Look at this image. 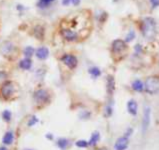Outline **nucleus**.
I'll list each match as a JSON object with an SVG mask.
<instances>
[{
  "instance_id": "obj_20",
  "label": "nucleus",
  "mask_w": 159,
  "mask_h": 150,
  "mask_svg": "<svg viewBox=\"0 0 159 150\" xmlns=\"http://www.w3.org/2000/svg\"><path fill=\"white\" fill-rule=\"evenodd\" d=\"M1 116H2V119H3L5 122L9 123L11 119H12V112H11L10 110H8V109H6V110H4L3 112H2Z\"/></svg>"
},
{
  "instance_id": "obj_27",
  "label": "nucleus",
  "mask_w": 159,
  "mask_h": 150,
  "mask_svg": "<svg viewBox=\"0 0 159 150\" xmlns=\"http://www.w3.org/2000/svg\"><path fill=\"white\" fill-rule=\"evenodd\" d=\"M111 114H112V106L111 105H108L106 108H105V116L109 117Z\"/></svg>"
},
{
  "instance_id": "obj_11",
  "label": "nucleus",
  "mask_w": 159,
  "mask_h": 150,
  "mask_svg": "<svg viewBox=\"0 0 159 150\" xmlns=\"http://www.w3.org/2000/svg\"><path fill=\"white\" fill-rule=\"evenodd\" d=\"M35 55H36V57H37L38 59L45 60V59H47L48 56H49V50H48L47 47L42 46V47H39V48L36 49Z\"/></svg>"
},
{
  "instance_id": "obj_22",
  "label": "nucleus",
  "mask_w": 159,
  "mask_h": 150,
  "mask_svg": "<svg viewBox=\"0 0 159 150\" xmlns=\"http://www.w3.org/2000/svg\"><path fill=\"white\" fill-rule=\"evenodd\" d=\"M34 51L35 50H34L33 47H31V46H27V47L23 50V54L26 58H30V57L34 54Z\"/></svg>"
},
{
  "instance_id": "obj_9",
  "label": "nucleus",
  "mask_w": 159,
  "mask_h": 150,
  "mask_svg": "<svg viewBox=\"0 0 159 150\" xmlns=\"http://www.w3.org/2000/svg\"><path fill=\"white\" fill-rule=\"evenodd\" d=\"M150 118H151V109L150 107H146L143 112V121H142V131L145 133L150 124Z\"/></svg>"
},
{
  "instance_id": "obj_30",
  "label": "nucleus",
  "mask_w": 159,
  "mask_h": 150,
  "mask_svg": "<svg viewBox=\"0 0 159 150\" xmlns=\"http://www.w3.org/2000/svg\"><path fill=\"white\" fill-rule=\"evenodd\" d=\"M71 2L74 5H77V4H79V2H80V0H71Z\"/></svg>"
},
{
  "instance_id": "obj_21",
  "label": "nucleus",
  "mask_w": 159,
  "mask_h": 150,
  "mask_svg": "<svg viewBox=\"0 0 159 150\" xmlns=\"http://www.w3.org/2000/svg\"><path fill=\"white\" fill-rule=\"evenodd\" d=\"M89 73L93 78H98L101 75V71L98 67H91L89 68Z\"/></svg>"
},
{
  "instance_id": "obj_33",
  "label": "nucleus",
  "mask_w": 159,
  "mask_h": 150,
  "mask_svg": "<svg viewBox=\"0 0 159 150\" xmlns=\"http://www.w3.org/2000/svg\"><path fill=\"white\" fill-rule=\"evenodd\" d=\"M0 150H8L6 146H0Z\"/></svg>"
},
{
  "instance_id": "obj_8",
  "label": "nucleus",
  "mask_w": 159,
  "mask_h": 150,
  "mask_svg": "<svg viewBox=\"0 0 159 150\" xmlns=\"http://www.w3.org/2000/svg\"><path fill=\"white\" fill-rule=\"evenodd\" d=\"M127 50V44L125 41L121 39H116L112 42L111 51L114 56H120L123 55Z\"/></svg>"
},
{
  "instance_id": "obj_26",
  "label": "nucleus",
  "mask_w": 159,
  "mask_h": 150,
  "mask_svg": "<svg viewBox=\"0 0 159 150\" xmlns=\"http://www.w3.org/2000/svg\"><path fill=\"white\" fill-rule=\"evenodd\" d=\"M135 38V32L133 30H131L130 32L127 34V36H126V41L125 42H130V41H132L133 39Z\"/></svg>"
},
{
  "instance_id": "obj_4",
  "label": "nucleus",
  "mask_w": 159,
  "mask_h": 150,
  "mask_svg": "<svg viewBox=\"0 0 159 150\" xmlns=\"http://www.w3.org/2000/svg\"><path fill=\"white\" fill-rule=\"evenodd\" d=\"M0 54L7 60H15L19 55V48L13 41L6 40L0 45Z\"/></svg>"
},
{
  "instance_id": "obj_18",
  "label": "nucleus",
  "mask_w": 159,
  "mask_h": 150,
  "mask_svg": "<svg viewBox=\"0 0 159 150\" xmlns=\"http://www.w3.org/2000/svg\"><path fill=\"white\" fill-rule=\"evenodd\" d=\"M100 139V134H99L98 131H94L91 135V137H90L89 141H88V145L90 146H94L97 144V142Z\"/></svg>"
},
{
  "instance_id": "obj_19",
  "label": "nucleus",
  "mask_w": 159,
  "mask_h": 150,
  "mask_svg": "<svg viewBox=\"0 0 159 150\" xmlns=\"http://www.w3.org/2000/svg\"><path fill=\"white\" fill-rule=\"evenodd\" d=\"M132 89H133V90H135V91H138V92L142 91L144 89L143 82L141 81V80H139V79L134 80V81L132 82Z\"/></svg>"
},
{
  "instance_id": "obj_25",
  "label": "nucleus",
  "mask_w": 159,
  "mask_h": 150,
  "mask_svg": "<svg viewBox=\"0 0 159 150\" xmlns=\"http://www.w3.org/2000/svg\"><path fill=\"white\" fill-rule=\"evenodd\" d=\"M52 1H54V0H40L38 3V6L40 8H43V7H46L48 4L51 3Z\"/></svg>"
},
{
  "instance_id": "obj_5",
  "label": "nucleus",
  "mask_w": 159,
  "mask_h": 150,
  "mask_svg": "<svg viewBox=\"0 0 159 150\" xmlns=\"http://www.w3.org/2000/svg\"><path fill=\"white\" fill-rule=\"evenodd\" d=\"M141 31L147 39H153L156 34L155 20L151 17H145L141 23Z\"/></svg>"
},
{
  "instance_id": "obj_6",
  "label": "nucleus",
  "mask_w": 159,
  "mask_h": 150,
  "mask_svg": "<svg viewBox=\"0 0 159 150\" xmlns=\"http://www.w3.org/2000/svg\"><path fill=\"white\" fill-rule=\"evenodd\" d=\"M60 62L64 66H66L67 69L69 70H74L78 65V59L74 54L71 53H65L60 57Z\"/></svg>"
},
{
  "instance_id": "obj_34",
  "label": "nucleus",
  "mask_w": 159,
  "mask_h": 150,
  "mask_svg": "<svg viewBox=\"0 0 159 150\" xmlns=\"http://www.w3.org/2000/svg\"><path fill=\"white\" fill-rule=\"evenodd\" d=\"M26 150H33V149H26Z\"/></svg>"
},
{
  "instance_id": "obj_32",
  "label": "nucleus",
  "mask_w": 159,
  "mask_h": 150,
  "mask_svg": "<svg viewBox=\"0 0 159 150\" xmlns=\"http://www.w3.org/2000/svg\"><path fill=\"white\" fill-rule=\"evenodd\" d=\"M70 1H71V0H63V2H62V3H63L64 5H67Z\"/></svg>"
},
{
  "instance_id": "obj_24",
  "label": "nucleus",
  "mask_w": 159,
  "mask_h": 150,
  "mask_svg": "<svg viewBox=\"0 0 159 150\" xmlns=\"http://www.w3.org/2000/svg\"><path fill=\"white\" fill-rule=\"evenodd\" d=\"M37 122H38V118L33 115V116H31V117L29 118V120H28L27 125L29 126V127H32V126L35 125V124L37 123Z\"/></svg>"
},
{
  "instance_id": "obj_16",
  "label": "nucleus",
  "mask_w": 159,
  "mask_h": 150,
  "mask_svg": "<svg viewBox=\"0 0 159 150\" xmlns=\"http://www.w3.org/2000/svg\"><path fill=\"white\" fill-rule=\"evenodd\" d=\"M32 66V61H31L30 58H26L25 57L24 59H22L20 62H19V67L23 70H29Z\"/></svg>"
},
{
  "instance_id": "obj_29",
  "label": "nucleus",
  "mask_w": 159,
  "mask_h": 150,
  "mask_svg": "<svg viewBox=\"0 0 159 150\" xmlns=\"http://www.w3.org/2000/svg\"><path fill=\"white\" fill-rule=\"evenodd\" d=\"M140 51H141V45H136L135 46V52L136 53H139V52H140Z\"/></svg>"
},
{
  "instance_id": "obj_31",
  "label": "nucleus",
  "mask_w": 159,
  "mask_h": 150,
  "mask_svg": "<svg viewBox=\"0 0 159 150\" xmlns=\"http://www.w3.org/2000/svg\"><path fill=\"white\" fill-rule=\"evenodd\" d=\"M46 138H47V139H49V140H52L53 139V136H52V135H50V133H48L46 135Z\"/></svg>"
},
{
  "instance_id": "obj_3",
  "label": "nucleus",
  "mask_w": 159,
  "mask_h": 150,
  "mask_svg": "<svg viewBox=\"0 0 159 150\" xmlns=\"http://www.w3.org/2000/svg\"><path fill=\"white\" fill-rule=\"evenodd\" d=\"M52 94L47 88H38L33 92V102L37 109H42L50 104Z\"/></svg>"
},
{
  "instance_id": "obj_23",
  "label": "nucleus",
  "mask_w": 159,
  "mask_h": 150,
  "mask_svg": "<svg viewBox=\"0 0 159 150\" xmlns=\"http://www.w3.org/2000/svg\"><path fill=\"white\" fill-rule=\"evenodd\" d=\"M75 145L78 147V148H86L88 145V141L86 140H83V139H80V140H77L75 142Z\"/></svg>"
},
{
  "instance_id": "obj_28",
  "label": "nucleus",
  "mask_w": 159,
  "mask_h": 150,
  "mask_svg": "<svg viewBox=\"0 0 159 150\" xmlns=\"http://www.w3.org/2000/svg\"><path fill=\"white\" fill-rule=\"evenodd\" d=\"M150 2H151L153 8H156L157 6H159V0H150Z\"/></svg>"
},
{
  "instance_id": "obj_13",
  "label": "nucleus",
  "mask_w": 159,
  "mask_h": 150,
  "mask_svg": "<svg viewBox=\"0 0 159 150\" xmlns=\"http://www.w3.org/2000/svg\"><path fill=\"white\" fill-rule=\"evenodd\" d=\"M32 31H33V35L36 39L43 40L44 34H45V29L43 26H41V25H36V26H34Z\"/></svg>"
},
{
  "instance_id": "obj_10",
  "label": "nucleus",
  "mask_w": 159,
  "mask_h": 150,
  "mask_svg": "<svg viewBox=\"0 0 159 150\" xmlns=\"http://www.w3.org/2000/svg\"><path fill=\"white\" fill-rule=\"evenodd\" d=\"M128 144H129L128 138L125 136H122L116 140V142L114 144V149L115 150H125L127 147H128Z\"/></svg>"
},
{
  "instance_id": "obj_7",
  "label": "nucleus",
  "mask_w": 159,
  "mask_h": 150,
  "mask_svg": "<svg viewBox=\"0 0 159 150\" xmlns=\"http://www.w3.org/2000/svg\"><path fill=\"white\" fill-rule=\"evenodd\" d=\"M144 90L148 94H155L159 91V78L157 77H149L144 83Z\"/></svg>"
},
{
  "instance_id": "obj_2",
  "label": "nucleus",
  "mask_w": 159,
  "mask_h": 150,
  "mask_svg": "<svg viewBox=\"0 0 159 150\" xmlns=\"http://www.w3.org/2000/svg\"><path fill=\"white\" fill-rule=\"evenodd\" d=\"M18 83L13 80H6L0 85V98L4 101H14L19 97Z\"/></svg>"
},
{
  "instance_id": "obj_14",
  "label": "nucleus",
  "mask_w": 159,
  "mask_h": 150,
  "mask_svg": "<svg viewBox=\"0 0 159 150\" xmlns=\"http://www.w3.org/2000/svg\"><path fill=\"white\" fill-rule=\"evenodd\" d=\"M14 142V132L13 131H7L2 137V143L5 146L11 145Z\"/></svg>"
},
{
  "instance_id": "obj_15",
  "label": "nucleus",
  "mask_w": 159,
  "mask_h": 150,
  "mask_svg": "<svg viewBox=\"0 0 159 150\" xmlns=\"http://www.w3.org/2000/svg\"><path fill=\"white\" fill-rule=\"evenodd\" d=\"M127 109H128V112L133 116H135L136 114H137V110H138V104L137 102L135 101V100H129L128 102H127Z\"/></svg>"
},
{
  "instance_id": "obj_17",
  "label": "nucleus",
  "mask_w": 159,
  "mask_h": 150,
  "mask_svg": "<svg viewBox=\"0 0 159 150\" xmlns=\"http://www.w3.org/2000/svg\"><path fill=\"white\" fill-rule=\"evenodd\" d=\"M56 144H57L58 148L60 150H66L68 145H69V140L66 139V138H64V137H61V138H58Z\"/></svg>"
},
{
  "instance_id": "obj_1",
  "label": "nucleus",
  "mask_w": 159,
  "mask_h": 150,
  "mask_svg": "<svg viewBox=\"0 0 159 150\" xmlns=\"http://www.w3.org/2000/svg\"><path fill=\"white\" fill-rule=\"evenodd\" d=\"M89 26V19L85 11L76 13L75 15L68 16L60 23V29H68L72 31L79 37V39H83L88 36L90 32Z\"/></svg>"
},
{
  "instance_id": "obj_12",
  "label": "nucleus",
  "mask_w": 159,
  "mask_h": 150,
  "mask_svg": "<svg viewBox=\"0 0 159 150\" xmlns=\"http://www.w3.org/2000/svg\"><path fill=\"white\" fill-rule=\"evenodd\" d=\"M106 89L109 95H112L115 90V80L112 75H108L106 78Z\"/></svg>"
}]
</instances>
